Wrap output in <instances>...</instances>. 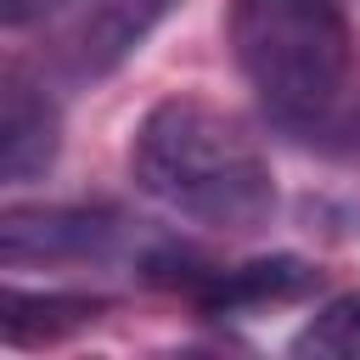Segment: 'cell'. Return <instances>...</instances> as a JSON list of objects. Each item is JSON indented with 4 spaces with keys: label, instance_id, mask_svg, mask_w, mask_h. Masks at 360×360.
Returning <instances> with one entry per match:
<instances>
[{
    "label": "cell",
    "instance_id": "cell-1",
    "mask_svg": "<svg viewBox=\"0 0 360 360\" xmlns=\"http://www.w3.org/2000/svg\"><path fill=\"white\" fill-rule=\"evenodd\" d=\"M225 39L276 135L326 152L360 90L354 28L338 0H231Z\"/></svg>",
    "mask_w": 360,
    "mask_h": 360
},
{
    "label": "cell",
    "instance_id": "cell-2",
    "mask_svg": "<svg viewBox=\"0 0 360 360\" xmlns=\"http://www.w3.org/2000/svg\"><path fill=\"white\" fill-rule=\"evenodd\" d=\"M129 174L152 202L208 231H259L276 214L264 146L202 96H169L141 118Z\"/></svg>",
    "mask_w": 360,
    "mask_h": 360
},
{
    "label": "cell",
    "instance_id": "cell-3",
    "mask_svg": "<svg viewBox=\"0 0 360 360\" xmlns=\"http://www.w3.org/2000/svg\"><path fill=\"white\" fill-rule=\"evenodd\" d=\"M169 6L174 0H68L56 17H45V68L68 84H96L129 51H141Z\"/></svg>",
    "mask_w": 360,
    "mask_h": 360
},
{
    "label": "cell",
    "instance_id": "cell-4",
    "mask_svg": "<svg viewBox=\"0 0 360 360\" xmlns=\"http://www.w3.org/2000/svg\"><path fill=\"white\" fill-rule=\"evenodd\" d=\"M129 219L112 208H84V202H62V208H6L0 219V259L6 270H28V264H107L129 248Z\"/></svg>",
    "mask_w": 360,
    "mask_h": 360
},
{
    "label": "cell",
    "instance_id": "cell-5",
    "mask_svg": "<svg viewBox=\"0 0 360 360\" xmlns=\"http://www.w3.org/2000/svg\"><path fill=\"white\" fill-rule=\"evenodd\" d=\"M56 146H62L56 101L45 96L39 79H28L22 68H6V79H0V174H6V186L39 180L56 163Z\"/></svg>",
    "mask_w": 360,
    "mask_h": 360
},
{
    "label": "cell",
    "instance_id": "cell-6",
    "mask_svg": "<svg viewBox=\"0 0 360 360\" xmlns=\"http://www.w3.org/2000/svg\"><path fill=\"white\" fill-rule=\"evenodd\" d=\"M107 309V298H90V292H22V287H6V343L11 349H34V343H56L79 326H90L96 315Z\"/></svg>",
    "mask_w": 360,
    "mask_h": 360
},
{
    "label": "cell",
    "instance_id": "cell-7",
    "mask_svg": "<svg viewBox=\"0 0 360 360\" xmlns=\"http://www.w3.org/2000/svg\"><path fill=\"white\" fill-rule=\"evenodd\" d=\"M298 360H360V292L326 298L287 343Z\"/></svg>",
    "mask_w": 360,
    "mask_h": 360
},
{
    "label": "cell",
    "instance_id": "cell-8",
    "mask_svg": "<svg viewBox=\"0 0 360 360\" xmlns=\"http://www.w3.org/2000/svg\"><path fill=\"white\" fill-rule=\"evenodd\" d=\"M68 0H0V17H6V28H28V22H45V17H56Z\"/></svg>",
    "mask_w": 360,
    "mask_h": 360
}]
</instances>
